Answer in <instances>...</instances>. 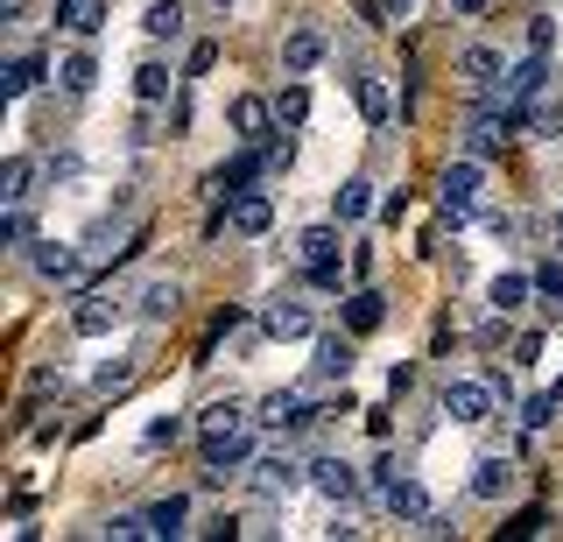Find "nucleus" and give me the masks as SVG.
Masks as SVG:
<instances>
[{
	"label": "nucleus",
	"instance_id": "f257e3e1",
	"mask_svg": "<svg viewBox=\"0 0 563 542\" xmlns=\"http://www.w3.org/2000/svg\"><path fill=\"white\" fill-rule=\"evenodd\" d=\"M486 169L479 155H457V163L444 169V184H437V219L444 225H465L472 219V204H479V190H486Z\"/></svg>",
	"mask_w": 563,
	"mask_h": 542
},
{
	"label": "nucleus",
	"instance_id": "f03ea898",
	"mask_svg": "<svg viewBox=\"0 0 563 542\" xmlns=\"http://www.w3.org/2000/svg\"><path fill=\"white\" fill-rule=\"evenodd\" d=\"M296 486H310V465L282 458V451H261V458L246 465V494H254V500H289Z\"/></svg>",
	"mask_w": 563,
	"mask_h": 542
},
{
	"label": "nucleus",
	"instance_id": "7ed1b4c3",
	"mask_svg": "<svg viewBox=\"0 0 563 542\" xmlns=\"http://www.w3.org/2000/svg\"><path fill=\"white\" fill-rule=\"evenodd\" d=\"M261 458V444H254V430H225V436H205V486H225L233 472H246Z\"/></svg>",
	"mask_w": 563,
	"mask_h": 542
},
{
	"label": "nucleus",
	"instance_id": "20e7f679",
	"mask_svg": "<svg viewBox=\"0 0 563 542\" xmlns=\"http://www.w3.org/2000/svg\"><path fill=\"white\" fill-rule=\"evenodd\" d=\"M493 409H500V380L465 374V380H451V388H444V416H451V423H486Z\"/></svg>",
	"mask_w": 563,
	"mask_h": 542
},
{
	"label": "nucleus",
	"instance_id": "39448f33",
	"mask_svg": "<svg viewBox=\"0 0 563 542\" xmlns=\"http://www.w3.org/2000/svg\"><path fill=\"white\" fill-rule=\"evenodd\" d=\"M29 268L43 275V283L70 289L85 275V247H70V240H29Z\"/></svg>",
	"mask_w": 563,
	"mask_h": 542
},
{
	"label": "nucleus",
	"instance_id": "423d86ee",
	"mask_svg": "<svg viewBox=\"0 0 563 542\" xmlns=\"http://www.w3.org/2000/svg\"><path fill=\"white\" fill-rule=\"evenodd\" d=\"M261 339H275V345L317 339V310H310V303H296V296H275V303L261 310Z\"/></svg>",
	"mask_w": 563,
	"mask_h": 542
},
{
	"label": "nucleus",
	"instance_id": "0eeeda50",
	"mask_svg": "<svg viewBox=\"0 0 563 542\" xmlns=\"http://www.w3.org/2000/svg\"><path fill=\"white\" fill-rule=\"evenodd\" d=\"M324 57H331V43H324V29H317V22H296L289 36H282V71H289V78H310Z\"/></svg>",
	"mask_w": 563,
	"mask_h": 542
},
{
	"label": "nucleus",
	"instance_id": "6e6552de",
	"mask_svg": "<svg viewBox=\"0 0 563 542\" xmlns=\"http://www.w3.org/2000/svg\"><path fill=\"white\" fill-rule=\"evenodd\" d=\"M310 486H317V494H324L331 507H345L352 494H360V472H352L339 451H324V458H310Z\"/></svg>",
	"mask_w": 563,
	"mask_h": 542
},
{
	"label": "nucleus",
	"instance_id": "1a4fd4ad",
	"mask_svg": "<svg viewBox=\"0 0 563 542\" xmlns=\"http://www.w3.org/2000/svg\"><path fill=\"white\" fill-rule=\"evenodd\" d=\"M380 507H387V515H395V521H416V529H422V521L437 515L430 486H422V479H409V472H401V479H395V486H387V494H380Z\"/></svg>",
	"mask_w": 563,
	"mask_h": 542
},
{
	"label": "nucleus",
	"instance_id": "9d476101",
	"mask_svg": "<svg viewBox=\"0 0 563 542\" xmlns=\"http://www.w3.org/2000/svg\"><path fill=\"white\" fill-rule=\"evenodd\" d=\"M225 120H233V142H254V148H261V142H268V134L282 128V120H275V107H268V99H254V92H240Z\"/></svg>",
	"mask_w": 563,
	"mask_h": 542
},
{
	"label": "nucleus",
	"instance_id": "9b49d317",
	"mask_svg": "<svg viewBox=\"0 0 563 542\" xmlns=\"http://www.w3.org/2000/svg\"><path fill=\"white\" fill-rule=\"evenodd\" d=\"M268 225H275V190H254V184H246L240 198H233V233L240 240H261Z\"/></svg>",
	"mask_w": 563,
	"mask_h": 542
},
{
	"label": "nucleus",
	"instance_id": "f8f14e48",
	"mask_svg": "<svg viewBox=\"0 0 563 542\" xmlns=\"http://www.w3.org/2000/svg\"><path fill=\"white\" fill-rule=\"evenodd\" d=\"M120 318H128V310L113 303V296H78V310H70V331H78V339H106V331H113Z\"/></svg>",
	"mask_w": 563,
	"mask_h": 542
},
{
	"label": "nucleus",
	"instance_id": "ddd939ff",
	"mask_svg": "<svg viewBox=\"0 0 563 542\" xmlns=\"http://www.w3.org/2000/svg\"><path fill=\"white\" fill-rule=\"evenodd\" d=\"M507 494H515V458H500V451H486V458L479 465H472V500H507Z\"/></svg>",
	"mask_w": 563,
	"mask_h": 542
},
{
	"label": "nucleus",
	"instance_id": "4468645a",
	"mask_svg": "<svg viewBox=\"0 0 563 542\" xmlns=\"http://www.w3.org/2000/svg\"><path fill=\"white\" fill-rule=\"evenodd\" d=\"M310 353H317L310 366H317L324 380H345V374H352V360H360V353H352V331H345V339H339V331H317Z\"/></svg>",
	"mask_w": 563,
	"mask_h": 542
},
{
	"label": "nucleus",
	"instance_id": "2eb2a0df",
	"mask_svg": "<svg viewBox=\"0 0 563 542\" xmlns=\"http://www.w3.org/2000/svg\"><path fill=\"white\" fill-rule=\"evenodd\" d=\"M254 423L261 430H296V423H310V409H303V395H296V388H275V395H261Z\"/></svg>",
	"mask_w": 563,
	"mask_h": 542
},
{
	"label": "nucleus",
	"instance_id": "dca6fc26",
	"mask_svg": "<svg viewBox=\"0 0 563 542\" xmlns=\"http://www.w3.org/2000/svg\"><path fill=\"white\" fill-rule=\"evenodd\" d=\"M176 303H184V283H169V275L141 283V296H134V310H141L148 324H169V318H176Z\"/></svg>",
	"mask_w": 563,
	"mask_h": 542
},
{
	"label": "nucleus",
	"instance_id": "f3484780",
	"mask_svg": "<svg viewBox=\"0 0 563 542\" xmlns=\"http://www.w3.org/2000/svg\"><path fill=\"white\" fill-rule=\"evenodd\" d=\"M380 318H387V296L380 289H352L345 296V331H352V339H374Z\"/></svg>",
	"mask_w": 563,
	"mask_h": 542
},
{
	"label": "nucleus",
	"instance_id": "a211bd4d",
	"mask_svg": "<svg viewBox=\"0 0 563 542\" xmlns=\"http://www.w3.org/2000/svg\"><path fill=\"white\" fill-rule=\"evenodd\" d=\"M500 71H507V57H500L493 43H465V49H457V78H465V85H479V92H486V85L500 78Z\"/></svg>",
	"mask_w": 563,
	"mask_h": 542
},
{
	"label": "nucleus",
	"instance_id": "6ab92c4d",
	"mask_svg": "<svg viewBox=\"0 0 563 542\" xmlns=\"http://www.w3.org/2000/svg\"><path fill=\"white\" fill-rule=\"evenodd\" d=\"M141 36L148 43H184V0H148V8H141Z\"/></svg>",
	"mask_w": 563,
	"mask_h": 542
},
{
	"label": "nucleus",
	"instance_id": "aec40b11",
	"mask_svg": "<svg viewBox=\"0 0 563 542\" xmlns=\"http://www.w3.org/2000/svg\"><path fill=\"white\" fill-rule=\"evenodd\" d=\"M374 212H380V198H374V184H366V177L339 184V198H331V219H339V225H360V219H374Z\"/></svg>",
	"mask_w": 563,
	"mask_h": 542
},
{
	"label": "nucleus",
	"instance_id": "412c9836",
	"mask_svg": "<svg viewBox=\"0 0 563 542\" xmlns=\"http://www.w3.org/2000/svg\"><path fill=\"white\" fill-rule=\"evenodd\" d=\"M148 535H155V542L190 535V500H184V494H163V500L148 507Z\"/></svg>",
	"mask_w": 563,
	"mask_h": 542
},
{
	"label": "nucleus",
	"instance_id": "4be33fe9",
	"mask_svg": "<svg viewBox=\"0 0 563 542\" xmlns=\"http://www.w3.org/2000/svg\"><path fill=\"white\" fill-rule=\"evenodd\" d=\"M176 85H184V78H176L163 57H148V64L134 71V99H141V107H169V92H176Z\"/></svg>",
	"mask_w": 563,
	"mask_h": 542
},
{
	"label": "nucleus",
	"instance_id": "5701e85b",
	"mask_svg": "<svg viewBox=\"0 0 563 542\" xmlns=\"http://www.w3.org/2000/svg\"><path fill=\"white\" fill-rule=\"evenodd\" d=\"M120 212H128V204H120ZM120 212H106V219H92V225H85V240H78V247H85V261L128 254V247H120V240H128V225H120Z\"/></svg>",
	"mask_w": 563,
	"mask_h": 542
},
{
	"label": "nucleus",
	"instance_id": "b1692460",
	"mask_svg": "<svg viewBox=\"0 0 563 542\" xmlns=\"http://www.w3.org/2000/svg\"><path fill=\"white\" fill-rule=\"evenodd\" d=\"M35 198V155H8L0 163V204H29Z\"/></svg>",
	"mask_w": 563,
	"mask_h": 542
},
{
	"label": "nucleus",
	"instance_id": "393cba45",
	"mask_svg": "<svg viewBox=\"0 0 563 542\" xmlns=\"http://www.w3.org/2000/svg\"><path fill=\"white\" fill-rule=\"evenodd\" d=\"M57 85H64L70 99H85L99 85V57H92V49H70V57H57Z\"/></svg>",
	"mask_w": 563,
	"mask_h": 542
},
{
	"label": "nucleus",
	"instance_id": "a878e982",
	"mask_svg": "<svg viewBox=\"0 0 563 542\" xmlns=\"http://www.w3.org/2000/svg\"><path fill=\"white\" fill-rule=\"evenodd\" d=\"M360 120L366 128H387V120H395V85L387 78H360Z\"/></svg>",
	"mask_w": 563,
	"mask_h": 542
},
{
	"label": "nucleus",
	"instance_id": "bb28decb",
	"mask_svg": "<svg viewBox=\"0 0 563 542\" xmlns=\"http://www.w3.org/2000/svg\"><path fill=\"white\" fill-rule=\"evenodd\" d=\"M528 289H536V275L507 268V275H493V283H486V303H493V310H521V303H528Z\"/></svg>",
	"mask_w": 563,
	"mask_h": 542
},
{
	"label": "nucleus",
	"instance_id": "cd10ccee",
	"mask_svg": "<svg viewBox=\"0 0 563 542\" xmlns=\"http://www.w3.org/2000/svg\"><path fill=\"white\" fill-rule=\"evenodd\" d=\"M43 71H49L43 57H8V71H0V92H8V99H29L35 85H43Z\"/></svg>",
	"mask_w": 563,
	"mask_h": 542
},
{
	"label": "nucleus",
	"instance_id": "c85d7f7f",
	"mask_svg": "<svg viewBox=\"0 0 563 542\" xmlns=\"http://www.w3.org/2000/svg\"><path fill=\"white\" fill-rule=\"evenodd\" d=\"M500 134H507V120L500 113H479L465 128V155H479V163H493V155H500Z\"/></svg>",
	"mask_w": 563,
	"mask_h": 542
},
{
	"label": "nucleus",
	"instance_id": "c756f323",
	"mask_svg": "<svg viewBox=\"0 0 563 542\" xmlns=\"http://www.w3.org/2000/svg\"><path fill=\"white\" fill-rule=\"evenodd\" d=\"M64 29H70V36H85V43H92L99 29H106V0H64Z\"/></svg>",
	"mask_w": 563,
	"mask_h": 542
},
{
	"label": "nucleus",
	"instance_id": "7c9ffc66",
	"mask_svg": "<svg viewBox=\"0 0 563 542\" xmlns=\"http://www.w3.org/2000/svg\"><path fill=\"white\" fill-rule=\"evenodd\" d=\"M275 120H282V128H303V120H310V85H303V78H289V85H282Z\"/></svg>",
	"mask_w": 563,
	"mask_h": 542
},
{
	"label": "nucleus",
	"instance_id": "2f4dec72",
	"mask_svg": "<svg viewBox=\"0 0 563 542\" xmlns=\"http://www.w3.org/2000/svg\"><path fill=\"white\" fill-rule=\"evenodd\" d=\"M240 423H254L240 401H211V409L198 416V436H225V430H240Z\"/></svg>",
	"mask_w": 563,
	"mask_h": 542
},
{
	"label": "nucleus",
	"instance_id": "473e14b6",
	"mask_svg": "<svg viewBox=\"0 0 563 542\" xmlns=\"http://www.w3.org/2000/svg\"><path fill=\"white\" fill-rule=\"evenodd\" d=\"M296 247H303V261H339V219H324V225H310L303 240H296Z\"/></svg>",
	"mask_w": 563,
	"mask_h": 542
},
{
	"label": "nucleus",
	"instance_id": "72a5a7b5",
	"mask_svg": "<svg viewBox=\"0 0 563 542\" xmlns=\"http://www.w3.org/2000/svg\"><path fill=\"white\" fill-rule=\"evenodd\" d=\"M556 409H563V395H556V388L528 395V401H521V430H550V423H556Z\"/></svg>",
	"mask_w": 563,
	"mask_h": 542
},
{
	"label": "nucleus",
	"instance_id": "f704fd0d",
	"mask_svg": "<svg viewBox=\"0 0 563 542\" xmlns=\"http://www.w3.org/2000/svg\"><path fill=\"white\" fill-rule=\"evenodd\" d=\"M303 283L317 296H345V268H339V261H303Z\"/></svg>",
	"mask_w": 563,
	"mask_h": 542
},
{
	"label": "nucleus",
	"instance_id": "c9c22d12",
	"mask_svg": "<svg viewBox=\"0 0 563 542\" xmlns=\"http://www.w3.org/2000/svg\"><path fill=\"white\" fill-rule=\"evenodd\" d=\"M29 240H35L29 212H22V204H8V212H0V247H29Z\"/></svg>",
	"mask_w": 563,
	"mask_h": 542
},
{
	"label": "nucleus",
	"instance_id": "e433bc0d",
	"mask_svg": "<svg viewBox=\"0 0 563 542\" xmlns=\"http://www.w3.org/2000/svg\"><path fill=\"white\" fill-rule=\"evenodd\" d=\"M128 380H134V360H106L99 374H92V388H99V395H120Z\"/></svg>",
	"mask_w": 563,
	"mask_h": 542
},
{
	"label": "nucleus",
	"instance_id": "4c0bfd02",
	"mask_svg": "<svg viewBox=\"0 0 563 542\" xmlns=\"http://www.w3.org/2000/svg\"><path fill=\"white\" fill-rule=\"evenodd\" d=\"M176 436H184V416H155L141 444H148V451H163V444H176Z\"/></svg>",
	"mask_w": 563,
	"mask_h": 542
},
{
	"label": "nucleus",
	"instance_id": "58836bf2",
	"mask_svg": "<svg viewBox=\"0 0 563 542\" xmlns=\"http://www.w3.org/2000/svg\"><path fill=\"white\" fill-rule=\"evenodd\" d=\"M43 169H49V184H70V177H85V155H70V148H64V155H49Z\"/></svg>",
	"mask_w": 563,
	"mask_h": 542
},
{
	"label": "nucleus",
	"instance_id": "ea45409f",
	"mask_svg": "<svg viewBox=\"0 0 563 542\" xmlns=\"http://www.w3.org/2000/svg\"><path fill=\"white\" fill-rule=\"evenodd\" d=\"M536 289L550 296V303H563V261H542V268H536Z\"/></svg>",
	"mask_w": 563,
	"mask_h": 542
},
{
	"label": "nucleus",
	"instance_id": "a19ab883",
	"mask_svg": "<svg viewBox=\"0 0 563 542\" xmlns=\"http://www.w3.org/2000/svg\"><path fill=\"white\" fill-rule=\"evenodd\" d=\"M528 49H542V57L556 49V22H550V14H536V22H528Z\"/></svg>",
	"mask_w": 563,
	"mask_h": 542
},
{
	"label": "nucleus",
	"instance_id": "79ce46f5",
	"mask_svg": "<svg viewBox=\"0 0 563 542\" xmlns=\"http://www.w3.org/2000/svg\"><path fill=\"white\" fill-rule=\"evenodd\" d=\"M211 64H219V43H190V64H184V78H205Z\"/></svg>",
	"mask_w": 563,
	"mask_h": 542
},
{
	"label": "nucleus",
	"instance_id": "37998d69",
	"mask_svg": "<svg viewBox=\"0 0 563 542\" xmlns=\"http://www.w3.org/2000/svg\"><path fill=\"white\" fill-rule=\"evenodd\" d=\"M542 360V331H521L515 339V366H536Z\"/></svg>",
	"mask_w": 563,
	"mask_h": 542
},
{
	"label": "nucleus",
	"instance_id": "c03bdc74",
	"mask_svg": "<svg viewBox=\"0 0 563 542\" xmlns=\"http://www.w3.org/2000/svg\"><path fill=\"white\" fill-rule=\"evenodd\" d=\"M401 479V458H395V451H387V458L374 465V494H387V486H395Z\"/></svg>",
	"mask_w": 563,
	"mask_h": 542
},
{
	"label": "nucleus",
	"instance_id": "a18cd8bd",
	"mask_svg": "<svg viewBox=\"0 0 563 542\" xmlns=\"http://www.w3.org/2000/svg\"><path fill=\"white\" fill-rule=\"evenodd\" d=\"M380 14L387 22H416V0H380Z\"/></svg>",
	"mask_w": 563,
	"mask_h": 542
},
{
	"label": "nucleus",
	"instance_id": "49530a36",
	"mask_svg": "<svg viewBox=\"0 0 563 542\" xmlns=\"http://www.w3.org/2000/svg\"><path fill=\"white\" fill-rule=\"evenodd\" d=\"M486 8H493V0H451V14H457V22H479Z\"/></svg>",
	"mask_w": 563,
	"mask_h": 542
},
{
	"label": "nucleus",
	"instance_id": "de8ad7c7",
	"mask_svg": "<svg viewBox=\"0 0 563 542\" xmlns=\"http://www.w3.org/2000/svg\"><path fill=\"white\" fill-rule=\"evenodd\" d=\"M22 8H29V0H0V14H8V22H22Z\"/></svg>",
	"mask_w": 563,
	"mask_h": 542
},
{
	"label": "nucleus",
	"instance_id": "09e8293b",
	"mask_svg": "<svg viewBox=\"0 0 563 542\" xmlns=\"http://www.w3.org/2000/svg\"><path fill=\"white\" fill-rule=\"evenodd\" d=\"M556 240H563V204H556Z\"/></svg>",
	"mask_w": 563,
	"mask_h": 542
},
{
	"label": "nucleus",
	"instance_id": "8fccbe9b",
	"mask_svg": "<svg viewBox=\"0 0 563 542\" xmlns=\"http://www.w3.org/2000/svg\"><path fill=\"white\" fill-rule=\"evenodd\" d=\"M211 8H219V14H225V8H233V0H211Z\"/></svg>",
	"mask_w": 563,
	"mask_h": 542
}]
</instances>
